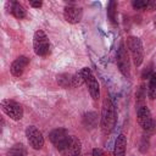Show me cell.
I'll return each instance as SVG.
<instances>
[{
	"label": "cell",
	"mask_w": 156,
	"mask_h": 156,
	"mask_svg": "<svg viewBox=\"0 0 156 156\" xmlns=\"http://www.w3.org/2000/svg\"><path fill=\"white\" fill-rule=\"evenodd\" d=\"M117 121V115H116V107L110 96H105L102 101V107H101V117H100V126L101 130L104 134H110Z\"/></svg>",
	"instance_id": "obj_1"
},
{
	"label": "cell",
	"mask_w": 156,
	"mask_h": 156,
	"mask_svg": "<svg viewBox=\"0 0 156 156\" xmlns=\"http://www.w3.org/2000/svg\"><path fill=\"white\" fill-rule=\"evenodd\" d=\"M33 50H34L35 55L41 56V57L48 56L51 51L50 40L43 29L35 30V33L33 35Z\"/></svg>",
	"instance_id": "obj_2"
},
{
	"label": "cell",
	"mask_w": 156,
	"mask_h": 156,
	"mask_svg": "<svg viewBox=\"0 0 156 156\" xmlns=\"http://www.w3.org/2000/svg\"><path fill=\"white\" fill-rule=\"evenodd\" d=\"M127 46L132 55V60L136 67H139L144 61V48L143 43L138 37L130 35L127 39Z\"/></svg>",
	"instance_id": "obj_3"
},
{
	"label": "cell",
	"mask_w": 156,
	"mask_h": 156,
	"mask_svg": "<svg viewBox=\"0 0 156 156\" xmlns=\"http://www.w3.org/2000/svg\"><path fill=\"white\" fill-rule=\"evenodd\" d=\"M136 119L139 126L146 132V133H154L156 128V122L152 118V115L150 110L146 106H139L136 110Z\"/></svg>",
	"instance_id": "obj_4"
},
{
	"label": "cell",
	"mask_w": 156,
	"mask_h": 156,
	"mask_svg": "<svg viewBox=\"0 0 156 156\" xmlns=\"http://www.w3.org/2000/svg\"><path fill=\"white\" fill-rule=\"evenodd\" d=\"M0 107H1V111L7 116L10 117L11 119L13 121H21L22 117H23V108L22 106L15 101V100H11V99H4L1 100L0 102Z\"/></svg>",
	"instance_id": "obj_5"
},
{
	"label": "cell",
	"mask_w": 156,
	"mask_h": 156,
	"mask_svg": "<svg viewBox=\"0 0 156 156\" xmlns=\"http://www.w3.org/2000/svg\"><path fill=\"white\" fill-rule=\"evenodd\" d=\"M57 150L62 156H79L82 150V141L78 136L69 135L67 140L60 147H57Z\"/></svg>",
	"instance_id": "obj_6"
},
{
	"label": "cell",
	"mask_w": 156,
	"mask_h": 156,
	"mask_svg": "<svg viewBox=\"0 0 156 156\" xmlns=\"http://www.w3.org/2000/svg\"><path fill=\"white\" fill-rule=\"evenodd\" d=\"M80 73H82V77L84 79V84L88 87L90 96L94 100H98L100 98V85H99L95 76L93 74L91 69L89 67H83L80 69Z\"/></svg>",
	"instance_id": "obj_7"
},
{
	"label": "cell",
	"mask_w": 156,
	"mask_h": 156,
	"mask_svg": "<svg viewBox=\"0 0 156 156\" xmlns=\"http://www.w3.org/2000/svg\"><path fill=\"white\" fill-rule=\"evenodd\" d=\"M116 63L119 72L128 79H130V61L124 44H121L116 54Z\"/></svg>",
	"instance_id": "obj_8"
},
{
	"label": "cell",
	"mask_w": 156,
	"mask_h": 156,
	"mask_svg": "<svg viewBox=\"0 0 156 156\" xmlns=\"http://www.w3.org/2000/svg\"><path fill=\"white\" fill-rule=\"evenodd\" d=\"M57 83L62 88H77V87H80L82 84H84V79L82 77L80 71H78L77 73H73V74H71V73L58 74Z\"/></svg>",
	"instance_id": "obj_9"
},
{
	"label": "cell",
	"mask_w": 156,
	"mask_h": 156,
	"mask_svg": "<svg viewBox=\"0 0 156 156\" xmlns=\"http://www.w3.org/2000/svg\"><path fill=\"white\" fill-rule=\"evenodd\" d=\"M26 136L29 145L34 150H40L44 146V136L35 126H28L26 128Z\"/></svg>",
	"instance_id": "obj_10"
},
{
	"label": "cell",
	"mask_w": 156,
	"mask_h": 156,
	"mask_svg": "<svg viewBox=\"0 0 156 156\" xmlns=\"http://www.w3.org/2000/svg\"><path fill=\"white\" fill-rule=\"evenodd\" d=\"M83 17V9L74 4H69L63 9V18L71 24L79 23Z\"/></svg>",
	"instance_id": "obj_11"
},
{
	"label": "cell",
	"mask_w": 156,
	"mask_h": 156,
	"mask_svg": "<svg viewBox=\"0 0 156 156\" xmlns=\"http://www.w3.org/2000/svg\"><path fill=\"white\" fill-rule=\"evenodd\" d=\"M29 65V58L27 56H18L10 67V72L13 77H21L26 71L27 66Z\"/></svg>",
	"instance_id": "obj_12"
},
{
	"label": "cell",
	"mask_w": 156,
	"mask_h": 156,
	"mask_svg": "<svg viewBox=\"0 0 156 156\" xmlns=\"http://www.w3.org/2000/svg\"><path fill=\"white\" fill-rule=\"evenodd\" d=\"M68 136H69V134H68V130L67 129H65V128H56V129H54V130L50 132L49 140L57 149V147H60L67 140Z\"/></svg>",
	"instance_id": "obj_13"
},
{
	"label": "cell",
	"mask_w": 156,
	"mask_h": 156,
	"mask_svg": "<svg viewBox=\"0 0 156 156\" xmlns=\"http://www.w3.org/2000/svg\"><path fill=\"white\" fill-rule=\"evenodd\" d=\"M6 7H7V11L13 17H16L18 20H22L26 17V10L18 1H9V2H6Z\"/></svg>",
	"instance_id": "obj_14"
},
{
	"label": "cell",
	"mask_w": 156,
	"mask_h": 156,
	"mask_svg": "<svg viewBox=\"0 0 156 156\" xmlns=\"http://www.w3.org/2000/svg\"><path fill=\"white\" fill-rule=\"evenodd\" d=\"M126 146H127V136L123 133H121L115 141L113 156H126Z\"/></svg>",
	"instance_id": "obj_15"
},
{
	"label": "cell",
	"mask_w": 156,
	"mask_h": 156,
	"mask_svg": "<svg viewBox=\"0 0 156 156\" xmlns=\"http://www.w3.org/2000/svg\"><path fill=\"white\" fill-rule=\"evenodd\" d=\"M27 155H28L27 147L21 143L13 144L7 150V154H6V156H27Z\"/></svg>",
	"instance_id": "obj_16"
},
{
	"label": "cell",
	"mask_w": 156,
	"mask_h": 156,
	"mask_svg": "<svg viewBox=\"0 0 156 156\" xmlns=\"http://www.w3.org/2000/svg\"><path fill=\"white\" fill-rule=\"evenodd\" d=\"M83 124L85 128H95L98 126V115L95 112H87L83 116Z\"/></svg>",
	"instance_id": "obj_17"
},
{
	"label": "cell",
	"mask_w": 156,
	"mask_h": 156,
	"mask_svg": "<svg viewBox=\"0 0 156 156\" xmlns=\"http://www.w3.org/2000/svg\"><path fill=\"white\" fill-rule=\"evenodd\" d=\"M147 96L151 100L156 99V71L150 77V82H149V87H147Z\"/></svg>",
	"instance_id": "obj_18"
},
{
	"label": "cell",
	"mask_w": 156,
	"mask_h": 156,
	"mask_svg": "<svg viewBox=\"0 0 156 156\" xmlns=\"http://www.w3.org/2000/svg\"><path fill=\"white\" fill-rule=\"evenodd\" d=\"M116 11H117V2L116 1H110L107 5V17L111 21L112 24H117L116 20Z\"/></svg>",
	"instance_id": "obj_19"
},
{
	"label": "cell",
	"mask_w": 156,
	"mask_h": 156,
	"mask_svg": "<svg viewBox=\"0 0 156 156\" xmlns=\"http://www.w3.org/2000/svg\"><path fill=\"white\" fill-rule=\"evenodd\" d=\"M147 2L146 0H133L132 1V6L135 9V10H144L147 7Z\"/></svg>",
	"instance_id": "obj_20"
},
{
	"label": "cell",
	"mask_w": 156,
	"mask_h": 156,
	"mask_svg": "<svg viewBox=\"0 0 156 156\" xmlns=\"http://www.w3.org/2000/svg\"><path fill=\"white\" fill-rule=\"evenodd\" d=\"M155 71L152 69V65H149L144 71H143V73H141V78L143 79H146V78H150L151 76H152V73H154Z\"/></svg>",
	"instance_id": "obj_21"
},
{
	"label": "cell",
	"mask_w": 156,
	"mask_h": 156,
	"mask_svg": "<svg viewBox=\"0 0 156 156\" xmlns=\"http://www.w3.org/2000/svg\"><path fill=\"white\" fill-rule=\"evenodd\" d=\"M91 155H93V156H105V152H104V150H101L100 147H95V149H93Z\"/></svg>",
	"instance_id": "obj_22"
},
{
	"label": "cell",
	"mask_w": 156,
	"mask_h": 156,
	"mask_svg": "<svg viewBox=\"0 0 156 156\" xmlns=\"http://www.w3.org/2000/svg\"><path fill=\"white\" fill-rule=\"evenodd\" d=\"M149 11H155L156 10V0H150L147 2V7H146Z\"/></svg>",
	"instance_id": "obj_23"
},
{
	"label": "cell",
	"mask_w": 156,
	"mask_h": 156,
	"mask_svg": "<svg viewBox=\"0 0 156 156\" xmlns=\"http://www.w3.org/2000/svg\"><path fill=\"white\" fill-rule=\"evenodd\" d=\"M29 5H30L32 7H34V9H39V7L43 5V2H41V1H29Z\"/></svg>",
	"instance_id": "obj_24"
},
{
	"label": "cell",
	"mask_w": 156,
	"mask_h": 156,
	"mask_svg": "<svg viewBox=\"0 0 156 156\" xmlns=\"http://www.w3.org/2000/svg\"><path fill=\"white\" fill-rule=\"evenodd\" d=\"M154 24H155V27H156V16L154 17Z\"/></svg>",
	"instance_id": "obj_25"
}]
</instances>
